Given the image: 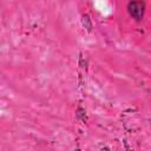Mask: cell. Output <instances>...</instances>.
<instances>
[{
    "instance_id": "1",
    "label": "cell",
    "mask_w": 151,
    "mask_h": 151,
    "mask_svg": "<svg viewBox=\"0 0 151 151\" xmlns=\"http://www.w3.org/2000/svg\"><path fill=\"white\" fill-rule=\"evenodd\" d=\"M144 9H145V4L142 1H131L127 4L129 14L136 20H142L144 15Z\"/></svg>"
}]
</instances>
